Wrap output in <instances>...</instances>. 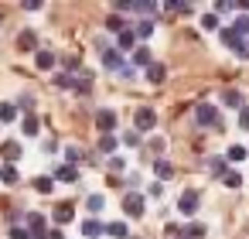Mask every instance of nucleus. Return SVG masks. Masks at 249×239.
<instances>
[{
	"instance_id": "f257e3e1",
	"label": "nucleus",
	"mask_w": 249,
	"mask_h": 239,
	"mask_svg": "<svg viewBox=\"0 0 249 239\" xmlns=\"http://www.w3.org/2000/svg\"><path fill=\"white\" fill-rule=\"evenodd\" d=\"M195 123H198V127H215V130H222V116H218V110H215L212 103H198V106H195Z\"/></svg>"
},
{
	"instance_id": "f03ea898",
	"label": "nucleus",
	"mask_w": 249,
	"mask_h": 239,
	"mask_svg": "<svg viewBox=\"0 0 249 239\" xmlns=\"http://www.w3.org/2000/svg\"><path fill=\"white\" fill-rule=\"evenodd\" d=\"M123 212H126L130 219H143V212H147V198H143L140 191H126V195H123Z\"/></svg>"
},
{
	"instance_id": "7ed1b4c3",
	"label": "nucleus",
	"mask_w": 249,
	"mask_h": 239,
	"mask_svg": "<svg viewBox=\"0 0 249 239\" xmlns=\"http://www.w3.org/2000/svg\"><path fill=\"white\" fill-rule=\"evenodd\" d=\"M198 205H201V195H198L195 188H184V191L178 195V212H181V215H195Z\"/></svg>"
},
{
	"instance_id": "20e7f679",
	"label": "nucleus",
	"mask_w": 249,
	"mask_h": 239,
	"mask_svg": "<svg viewBox=\"0 0 249 239\" xmlns=\"http://www.w3.org/2000/svg\"><path fill=\"white\" fill-rule=\"evenodd\" d=\"M133 123H137V133H147V130L157 127V113H154L150 106H140V110L133 113Z\"/></svg>"
},
{
	"instance_id": "39448f33",
	"label": "nucleus",
	"mask_w": 249,
	"mask_h": 239,
	"mask_svg": "<svg viewBox=\"0 0 249 239\" xmlns=\"http://www.w3.org/2000/svg\"><path fill=\"white\" fill-rule=\"evenodd\" d=\"M24 222H28L31 239H48V229H45V215H41V212H28Z\"/></svg>"
},
{
	"instance_id": "423d86ee",
	"label": "nucleus",
	"mask_w": 249,
	"mask_h": 239,
	"mask_svg": "<svg viewBox=\"0 0 249 239\" xmlns=\"http://www.w3.org/2000/svg\"><path fill=\"white\" fill-rule=\"evenodd\" d=\"M96 130L106 137V133H113L116 130V113L113 110H96Z\"/></svg>"
},
{
	"instance_id": "0eeeda50",
	"label": "nucleus",
	"mask_w": 249,
	"mask_h": 239,
	"mask_svg": "<svg viewBox=\"0 0 249 239\" xmlns=\"http://www.w3.org/2000/svg\"><path fill=\"white\" fill-rule=\"evenodd\" d=\"M103 65H106L109 72H116V75H123V69H126L130 62H123V55H120L116 48H113V52L106 48V52H103Z\"/></svg>"
},
{
	"instance_id": "6e6552de",
	"label": "nucleus",
	"mask_w": 249,
	"mask_h": 239,
	"mask_svg": "<svg viewBox=\"0 0 249 239\" xmlns=\"http://www.w3.org/2000/svg\"><path fill=\"white\" fill-rule=\"evenodd\" d=\"M116 52H120V55H123V52H137V35H133V28H126V31L116 35Z\"/></svg>"
},
{
	"instance_id": "1a4fd4ad",
	"label": "nucleus",
	"mask_w": 249,
	"mask_h": 239,
	"mask_svg": "<svg viewBox=\"0 0 249 239\" xmlns=\"http://www.w3.org/2000/svg\"><path fill=\"white\" fill-rule=\"evenodd\" d=\"M218 41H222L225 48H232V52H239V48L246 45V38H239L232 28H218Z\"/></svg>"
},
{
	"instance_id": "9d476101",
	"label": "nucleus",
	"mask_w": 249,
	"mask_h": 239,
	"mask_svg": "<svg viewBox=\"0 0 249 239\" xmlns=\"http://www.w3.org/2000/svg\"><path fill=\"white\" fill-rule=\"evenodd\" d=\"M35 65H38L41 72H48V69H55V65H58V55H55V52H48V48H41V52L35 55Z\"/></svg>"
},
{
	"instance_id": "9b49d317",
	"label": "nucleus",
	"mask_w": 249,
	"mask_h": 239,
	"mask_svg": "<svg viewBox=\"0 0 249 239\" xmlns=\"http://www.w3.org/2000/svg\"><path fill=\"white\" fill-rule=\"evenodd\" d=\"M222 106H229V110H242L246 99H242L239 89H222Z\"/></svg>"
},
{
	"instance_id": "f8f14e48",
	"label": "nucleus",
	"mask_w": 249,
	"mask_h": 239,
	"mask_svg": "<svg viewBox=\"0 0 249 239\" xmlns=\"http://www.w3.org/2000/svg\"><path fill=\"white\" fill-rule=\"evenodd\" d=\"M55 181H65V184H75L79 181V171L72 164H55Z\"/></svg>"
},
{
	"instance_id": "ddd939ff",
	"label": "nucleus",
	"mask_w": 249,
	"mask_h": 239,
	"mask_svg": "<svg viewBox=\"0 0 249 239\" xmlns=\"http://www.w3.org/2000/svg\"><path fill=\"white\" fill-rule=\"evenodd\" d=\"M18 48H21V52H35V48H38V35H35V31H21V35H18Z\"/></svg>"
},
{
	"instance_id": "4468645a",
	"label": "nucleus",
	"mask_w": 249,
	"mask_h": 239,
	"mask_svg": "<svg viewBox=\"0 0 249 239\" xmlns=\"http://www.w3.org/2000/svg\"><path fill=\"white\" fill-rule=\"evenodd\" d=\"M133 69H150V48L147 45H140L137 52H133V62H130Z\"/></svg>"
},
{
	"instance_id": "2eb2a0df",
	"label": "nucleus",
	"mask_w": 249,
	"mask_h": 239,
	"mask_svg": "<svg viewBox=\"0 0 249 239\" xmlns=\"http://www.w3.org/2000/svg\"><path fill=\"white\" fill-rule=\"evenodd\" d=\"M147 79H150L154 86H160V82L167 79V65H160V62H150V69H147Z\"/></svg>"
},
{
	"instance_id": "dca6fc26",
	"label": "nucleus",
	"mask_w": 249,
	"mask_h": 239,
	"mask_svg": "<svg viewBox=\"0 0 249 239\" xmlns=\"http://www.w3.org/2000/svg\"><path fill=\"white\" fill-rule=\"evenodd\" d=\"M103 232H106V225H99L96 219H86V222H82V236H86V239H99Z\"/></svg>"
},
{
	"instance_id": "f3484780",
	"label": "nucleus",
	"mask_w": 249,
	"mask_h": 239,
	"mask_svg": "<svg viewBox=\"0 0 249 239\" xmlns=\"http://www.w3.org/2000/svg\"><path fill=\"white\" fill-rule=\"evenodd\" d=\"M38 130H41V127H38V116L28 113V116L21 120V133H24V137H38Z\"/></svg>"
},
{
	"instance_id": "a211bd4d",
	"label": "nucleus",
	"mask_w": 249,
	"mask_h": 239,
	"mask_svg": "<svg viewBox=\"0 0 249 239\" xmlns=\"http://www.w3.org/2000/svg\"><path fill=\"white\" fill-rule=\"evenodd\" d=\"M116 147H120V137H116V133L99 137V150H103V154H109V157H113V154H116Z\"/></svg>"
},
{
	"instance_id": "6ab92c4d",
	"label": "nucleus",
	"mask_w": 249,
	"mask_h": 239,
	"mask_svg": "<svg viewBox=\"0 0 249 239\" xmlns=\"http://www.w3.org/2000/svg\"><path fill=\"white\" fill-rule=\"evenodd\" d=\"M249 157V147H242V144H232L229 150H225V161H232V164H239V161H246Z\"/></svg>"
},
{
	"instance_id": "aec40b11",
	"label": "nucleus",
	"mask_w": 249,
	"mask_h": 239,
	"mask_svg": "<svg viewBox=\"0 0 249 239\" xmlns=\"http://www.w3.org/2000/svg\"><path fill=\"white\" fill-rule=\"evenodd\" d=\"M154 174H157L160 181H171V178H174V167H171L164 157H157V161H154Z\"/></svg>"
},
{
	"instance_id": "412c9836",
	"label": "nucleus",
	"mask_w": 249,
	"mask_h": 239,
	"mask_svg": "<svg viewBox=\"0 0 249 239\" xmlns=\"http://www.w3.org/2000/svg\"><path fill=\"white\" fill-rule=\"evenodd\" d=\"M31 184H35V191H38V195H52V188H55V178H48V174H38Z\"/></svg>"
},
{
	"instance_id": "4be33fe9",
	"label": "nucleus",
	"mask_w": 249,
	"mask_h": 239,
	"mask_svg": "<svg viewBox=\"0 0 249 239\" xmlns=\"http://www.w3.org/2000/svg\"><path fill=\"white\" fill-rule=\"evenodd\" d=\"M72 219H75L72 205H58V208H55V225H58V229H62V225H69Z\"/></svg>"
},
{
	"instance_id": "5701e85b",
	"label": "nucleus",
	"mask_w": 249,
	"mask_h": 239,
	"mask_svg": "<svg viewBox=\"0 0 249 239\" xmlns=\"http://www.w3.org/2000/svg\"><path fill=\"white\" fill-rule=\"evenodd\" d=\"M208 171H212L215 178H225V174H229V161H225V157H212V161H208Z\"/></svg>"
},
{
	"instance_id": "b1692460",
	"label": "nucleus",
	"mask_w": 249,
	"mask_h": 239,
	"mask_svg": "<svg viewBox=\"0 0 249 239\" xmlns=\"http://www.w3.org/2000/svg\"><path fill=\"white\" fill-rule=\"evenodd\" d=\"M106 236H113V239H130V229H126V222H109V225H106Z\"/></svg>"
},
{
	"instance_id": "393cba45",
	"label": "nucleus",
	"mask_w": 249,
	"mask_h": 239,
	"mask_svg": "<svg viewBox=\"0 0 249 239\" xmlns=\"http://www.w3.org/2000/svg\"><path fill=\"white\" fill-rule=\"evenodd\" d=\"M0 181H4V184H18V181H21L18 167H14V164H4V167H0Z\"/></svg>"
},
{
	"instance_id": "a878e982",
	"label": "nucleus",
	"mask_w": 249,
	"mask_h": 239,
	"mask_svg": "<svg viewBox=\"0 0 249 239\" xmlns=\"http://www.w3.org/2000/svg\"><path fill=\"white\" fill-rule=\"evenodd\" d=\"M205 232H208V229H205L201 222H188V225H184V239H205Z\"/></svg>"
},
{
	"instance_id": "bb28decb",
	"label": "nucleus",
	"mask_w": 249,
	"mask_h": 239,
	"mask_svg": "<svg viewBox=\"0 0 249 239\" xmlns=\"http://www.w3.org/2000/svg\"><path fill=\"white\" fill-rule=\"evenodd\" d=\"M106 31H113V35H120V31H126V21H123L120 14H109V18H106Z\"/></svg>"
},
{
	"instance_id": "cd10ccee",
	"label": "nucleus",
	"mask_w": 249,
	"mask_h": 239,
	"mask_svg": "<svg viewBox=\"0 0 249 239\" xmlns=\"http://www.w3.org/2000/svg\"><path fill=\"white\" fill-rule=\"evenodd\" d=\"M133 35H137V41H147V38L154 35V21H140V24L133 28Z\"/></svg>"
},
{
	"instance_id": "c85d7f7f",
	"label": "nucleus",
	"mask_w": 249,
	"mask_h": 239,
	"mask_svg": "<svg viewBox=\"0 0 249 239\" xmlns=\"http://www.w3.org/2000/svg\"><path fill=\"white\" fill-rule=\"evenodd\" d=\"M18 120V106L14 103H0V123H11Z\"/></svg>"
},
{
	"instance_id": "c756f323",
	"label": "nucleus",
	"mask_w": 249,
	"mask_h": 239,
	"mask_svg": "<svg viewBox=\"0 0 249 239\" xmlns=\"http://www.w3.org/2000/svg\"><path fill=\"white\" fill-rule=\"evenodd\" d=\"M133 11H137V14H157V11H160V4H154V0H137Z\"/></svg>"
},
{
	"instance_id": "7c9ffc66",
	"label": "nucleus",
	"mask_w": 249,
	"mask_h": 239,
	"mask_svg": "<svg viewBox=\"0 0 249 239\" xmlns=\"http://www.w3.org/2000/svg\"><path fill=\"white\" fill-rule=\"evenodd\" d=\"M55 86H58V89H75V75H72V72H58V75H55Z\"/></svg>"
},
{
	"instance_id": "2f4dec72",
	"label": "nucleus",
	"mask_w": 249,
	"mask_h": 239,
	"mask_svg": "<svg viewBox=\"0 0 249 239\" xmlns=\"http://www.w3.org/2000/svg\"><path fill=\"white\" fill-rule=\"evenodd\" d=\"M164 11H174V14H191V4H184V0H167Z\"/></svg>"
},
{
	"instance_id": "473e14b6",
	"label": "nucleus",
	"mask_w": 249,
	"mask_h": 239,
	"mask_svg": "<svg viewBox=\"0 0 249 239\" xmlns=\"http://www.w3.org/2000/svg\"><path fill=\"white\" fill-rule=\"evenodd\" d=\"M21 157V147L18 144H4V164H14Z\"/></svg>"
},
{
	"instance_id": "72a5a7b5",
	"label": "nucleus",
	"mask_w": 249,
	"mask_h": 239,
	"mask_svg": "<svg viewBox=\"0 0 249 239\" xmlns=\"http://www.w3.org/2000/svg\"><path fill=\"white\" fill-rule=\"evenodd\" d=\"M201 28L205 31H218V14H201Z\"/></svg>"
},
{
	"instance_id": "f704fd0d",
	"label": "nucleus",
	"mask_w": 249,
	"mask_h": 239,
	"mask_svg": "<svg viewBox=\"0 0 249 239\" xmlns=\"http://www.w3.org/2000/svg\"><path fill=\"white\" fill-rule=\"evenodd\" d=\"M222 184H225V188H239V184H242V174H239V171H229V174L222 178Z\"/></svg>"
},
{
	"instance_id": "c9c22d12",
	"label": "nucleus",
	"mask_w": 249,
	"mask_h": 239,
	"mask_svg": "<svg viewBox=\"0 0 249 239\" xmlns=\"http://www.w3.org/2000/svg\"><path fill=\"white\" fill-rule=\"evenodd\" d=\"M14 106H18V110H24V113H35V96H21Z\"/></svg>"
},
{
	"instance_id": "e433bc0d",
	"label": "nucleus",
	"mask_w": 249,
	"mask_h": 239,
	"mask_svg": "<svg viewBox=\"0 0 249 239\" xmlns=\"http://www.w3.org/2000/svg\"><path fill=\"white\" fill-rule=\"evenodd\" d=\"M65 161H69V164L75 167V164L82 161V150H79V147H65Z\"/></svg>"
},
{
	"instance_id": "4c0bfd02",
	"label": "nucleus",
	"mask_w": 249,
	"mask_h": 239,
	"mask_svg": "<svg viewBox=\"0 0 249 239\" xmlns=\"http://www.w3.org/2000/svg\"><path fill=\"white\" fill-rule=\"evenodd\" d=\"M232 31L242 38V35H249V18H235V24H232Z\"/></svg>"
},
{
	"instance_id": "58836bf2",
	"label": "nucleus",
	"mask_w": 249,
	"mask_h": 239,
	"mask_svg": "<svg viewBox=\"0 0 249 239\" xmlns=\"http://www.w3.org/2000/svg\"><path fill=\"white\" fill-rule=\"evenodd\" d=\"M11 239H31V232L24 229V225H11V232H7Z\"/></svg>"
},
{
	"instance_id": "ea45409f",
	"label": "nucleus",
	"mask_w": 249,
	"mask_h": 239,
	"mask_svg": "<svg viewBox=\"0 0 249 239\" xmlns=\"http://www.w3.org/2000/svg\"><path fill=\"white\" fill-rule=\"evenodd\" d=\"M232 11H235L232 0H218V4H215V14H232Z\"/></svg>"
},
{
	"instance_id": "a19ab883",
	"label": "nucleus",
	"mask_w": 249,
	"mask_h": 239,
	"mask_svg": "<svg viewBox=\"0 0 249 239\" xmlns=\"http://www.w3.org/2000/svg\"><path fill=\"white\" fill-rule=\"evenodd\" d=\"M123 144H126V147H137V144H140V133H137V130H126V133H123Z\"/></svg>"
},
{
	"instance_id": "79ce46f5",
	"label": "nucleus",
	"mask_w": 249,
	"mask_h": 239,
	"mask_svg": "<svg viewBox=\"0 0 249 239\" xmlns=\"http://www.w3.org/2000/svg\"><path fill=\"white\" fill-rule=\"evenodd\" d=\"M86 205H89V212H99V208H103V195H89Z\"/></svg>"
},
{
	"instance_id": "37998d69",
	"label": "nucleus",
	"mask_w": 249,
	"mask_h": 239,
	"mask_svg": "<svg viewBox=\"0 0 249 239\" xmlns=\"http://www.w3.org/2000/svg\"><path fill=\"white\" fill-rule=\"evenodd\" d=\"M239 127H242V130H249V106H242V110H239Z\"/></svg>"
},
{
	"instance_id": "c03bdc74",
	"label": "nucleus",
	"mask_w": 249,
	"mask_h": 239,
	"mask_svg": "<svg viewBox=\"0 0 249 239\" xmlns=\"http://www.w3.org/2000/svg\"><path fill=\"white\" fill-rule=\"evenodd\" d=\"M123 167H126L123 157H109V171H123Z\"/></svg>"
},
{
	"instance_id": "a18cd8bd",
	"label": "nucleus",
	"mask_w": 249,
	"mask_h": 239,
	"mask_svg": "<svg viewBox=\"0 0 249 239\" xmlns=\"http://www.w3.org/2000/svg\"><path fill=\"white\" fill-rule=\"evenodd\" d=\"M24 11H41V0H24Z\"/></svg>"
},
{
	"instance_id": "49530a36",
	"label": "nucleus",
	"mask_w": 249,
	"mask_h": 239,
	"mask_svg": "<svg viewBox=\"0 0 249 239\" xmlns=\"http://www.w3.org/2000/svg\"><path fill=\"white\" fill-rule=\"evenodd\" d=\"M235 55H239V58H249V41H246V45H242V48H239Z\"/></svg>"
},
{
	"instance_id": "de8ad7c7",
	"label": "nucleus",
	"mask_w": 249,
	"mask_h": 239,
	"mask_svg": "<svg viewBox=\"0 0 249 239\" xmlns=\"http://www.w3.org/2000/svg\"><path fill=\"white\" fill-rule=\"evenodd\" d=\"M178 239H184V236H178Z\"/></svg>"
}]
</instances>
